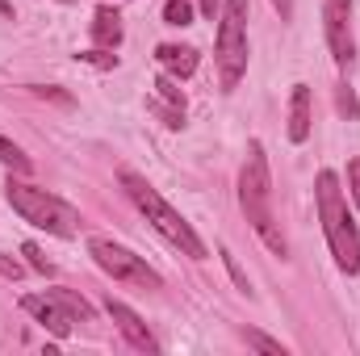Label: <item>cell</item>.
Returning <instances> with one entry per match:
<instances>
[{"label": "cell", "instance_id": "1", "mask_svg": "<svg viewBox=\"0 0 360 356\" xmlns=\"http://www.w3.org/2000/svg\"><path fill=\"white\" fill-rule=\"evenodd\" d=\"M314 201H319V218H323V231H327L335 265L344 268L348 276L360 272V231L352 222V214H348V197L340 189V177L331 168H323L314 177Z\"/></svg>", "mask_w": 360, "mask_h": 356}, {"label": "cell", "instance_id": "2", "mask_svg": "<svg viewBox=\"0 0 360 356\" xmlns=\"http://www.w3.org/2000/svg\"><path fill=\"white\" fill-rule=\"evenodd\" d=\"M239 205L252 222V231L269 243L276 256H285V239L276 231V218H272V177H269V160H264V147L252 139L248 143V160H243V172H239Z\"/></svg>", "mask_w": 360, "mask_h": 356}, {"label": "cell", "instance_id": "3", "mask_svg": "<svg viewBox=\"0 0 360 356\" xmlns=\"http://www.w3.org/2000/svg\"><path fill=\"white\" fill-rule=\"evenodd\" d=\"M122 189L130 193V201L147 214V222H151V227H155L168 243H176L188 260H205V243L197 239V231H193V227H188V222L176 214V210H172V205H168V201L151 189V184H147V177H139V172L122 168Z\"/></svg>", "mask_w": 360, "mask_h": 356}, {"label": "cell", "instance_id": "4", "mask_svg": "<svg viewBox=\"0 0 360 356\" xmlns=\"http://www.w3.org/2000/svg\"><path fill=\"white\" fill-rule=\"evenodd\" d=\"M4 197H8V205H13L30 227H42V231H51V235H59V239H72V235L80 231V210L68 205L63 197L38 189V184L8 180V184H4Z\"/></svg>", "mask_w": 360, "mask_h": 356}, {"label": "cell", "instance_id": "5", "mask_svg": "<svg viewBox=\"0 0 360 356\" xmlns=\"http://www.w3.org/2000/svg\"><path fill=\"white\" fill-rule=\"evenodd\" d=\"M214 63H218V76H222L226 92L243 80V72H248V0H226L222 4Z\"/></svg>", "mask_w": 360, "mask_h": 356}, {"label": "cell", "instance_id": "6", "mask_svg": "<svg viewBox=\"0 0 360 356\" xmlns=\"http://www.w3.org/2000/svg\"><path fill=\"white\" fill-rule=\"evenodd\" d=\"M89 256L96 260L101 272H109V276L122 281V285H139V289H160V285H164L160 272L147 265L143 256H134L130 248H122V243H113V239L92 235L89 239Z\"/></svg>", "mask_w": 360, "mask_h": 356}, {"label": "cell", "instance_id": "7", "mask_svg": "<svg viewBox=\"0 0 360 356\" xmlns=\"http://www.w3.org/2000/svg\"><path fill=\"white\" fill-rule=\"evenodd\" d=\"M323 21H327V46L340 68L356 59V38H352V0H323Z\"/></svg>", "mask_w": 360, "mask_h": 356}, {"label": "cell", "instance_id": "8", "mask_svg": "<svg viewBox=\"0 0 360 356\" xmlns=\"http://www.w3.org/2000/svg\"><path fill=\"white\" fill-rule=\"evenodd\" d=\"M21 310H25V314H34V319H38L46 331H55L59 340H68V336H72V314H68L55 298H46V293H25V298H21Z\"/></svg>", "mask_w": 360, "mask_h": 356}, {"label": "cell", "instance_id": "9", "mask_svg": "<svg viewBox=\"0 0 360 356\" xmlns=\"http://www.w3.org/2000/svg\"><path fill=\"white\" fill-rule=\"evenodd\" d=\"M105 310H109V319L117 323V331H122V336H126V340H130V344H134L139 352H160L155 336L147 331V323H143V319H139V314H134V310H130L126 302L109 298V302H105Z\"/></svg>", "mask_w": 360, "mask_h": 356}, {"label": "cell", "instance_id": "10", "mask_svg": "<svg viewBox=\"0 0 360 356\" xmlns=\"http://www.w3.org/2000/svg\"><path fill=\"white\" fill-rule=\"evenodd\" d=\"M155 59H160V68H164L172 80H188V76L197 72V51H193V46L164 42V46H155Z\"/></svg>", "mask_w": 360, "mask_h": 356}, {"label": "cell", "instance_id": "11", "mask_svg": "<svg viewBox=\"0 0 360 356\" xmlns=\"http://www.w3.org/2000/svg\"><path fill=\"white\" fill-rule=\"evenodd\" d=\"M289 139L293 143L310 139V84H293V96H289Z\"/></svg>", "mask_w": 360, "mask_h": 356}, {"label": "cell", "instance_id": "12", "mask_svg": "<svg viewBox=\"0 0 360 356\" xmlns=\"http://www.w3.org/2000/svg\"><path fill=\"white\" fill-rule=\"evenodd\" d=\"M92 38H96V46H117L122 42V17L113 13V8H96V17H92Z\"/></svg>", "mask_w": 360, "mask_h": 356}, {"label": "cell", "instance_id": "13", "mask_svg": "<svg viewBox=\"0 0 360 356\" xmlns=\"http://www.w3.org/2000/svg\"><path fill=\"white\" fill-rule=\"evenodd\" d=\"M46 298H55V302L72 314V323H92V306L80 298V293H72V289H51Z\"/></svg>", "mask_w": 360, "mask_h": 356}, {"label": "cell", "instance_id": "14", "mask_svg": "<svg viewBox=\"0 0 360 356\" xmlns=\"http://www.w3.org/2000/svg\"><path fill=\"white\" fill-rule=\"evenodd\" d=\"M0 164H8V168H17V172H30V155H25L17 143H8L4 134H0Z\"/></svg>", "mask_w": 360, "mask_h": 356}, {"label": "cell", "instance_id": "15", "mask_svg": "<svg viewBox=\"0 0 360 356\" xmlns=\"http://www.w3.org/2000/svg\"><path fill=\"white\" fill-rule=\"evenodd\" d=\"M164 21H168V25H180V30L193 25V4H188V0H168V4H164Z\"/></svg>", "mask_w": 360, "mask_h": 356}, {"label": "cell", "instance_id": "16", "mask_svg": "<svg viewBox=\"0 0 360 356\" xmlns=\"http://www.w3.org/2000/svg\"><path fill=\"white\" fill-rule=\"evenodd\" d=\"M335 105H340V113H344V117H348V122H356V117H360L356 92L348 89V84H335Z\"/></svg>", "mask_w": 360, "mask_h": 356}, {"label": "cell", "instance_id": "17", "mask_svg": "<svg viewBox=\"0 0 360 356\" xmlns=\"http://www.w3.org/2000/svg\"><path fill=\"white\" fill-rule=\"evenodd\" d=\"M243 340H248L252 348H260V352H269V356H285V344H281V340H269L264 331H243Z\"/></svg>", "mask_w": 360, "mask_h": 356}, {"label": "cell", "instance_id": "18", "mask_svg": "<svg viewBox=\"0 0 360 356\" xmlns=\"http://www.w3.org/2000/svg\"><path fill=\"white\" fill-rule=\"evenodd\" d=\"M155 89H160V96H164V101H168V105H172V109H184V92L176 89V80H172V76H168V72H164V76H160V80H155Z\"/></svg>", "mask_w": 360, "mask_h": 356}, {"label": "cell", "instance_id": "19", "mask_svg": "<svg viewBox=\"0 0 360 356\" xmlns=\"http://www.w3.org/2000/svg\"><path fill=\"white\" fill-rule=\"evenodd\" d=\"M21 256L30 260V268H34V272H46V276L55 272V265H51V260L42 256V248H38V243H25V248H21Z\"/></svg>", "mask_w": 360, "mask_h": 356}, {"label": "cell", "instance_id": "20", "mask_svg": "<svg viewBox=\"0 0 360 356\" xmlns=\"http://www.w3.org/2000/svg\"><path fill=\"white\" fill-rule=\"evenodd\" d=\"M222 265H226V272H231V276H235V285H239V289H243V293H248V289H252V285H248V272H243V268H239V260H235V256H231V252H226V248H222Z\"/></svg>", "mask_w": 360, "mask_h": 356}, {"label": "cell", "instance_id": "21", "mask_svg": "<svg viewBox=\"0 0 360 356\" xmlns=\"http://www.w3.org/2000/svg\"><path fill=\"white\" fill-rule=\"evenodd\" d=\"M76 59H84V63H92V68H117V55H105V51H84V55H76Z\"/></svg>", "mask_w": 360, "mask_h": 356}, {"label": "cell", "instance_id": "22", "mask_svg": "<svg viewBox=\"0 0 360 356\" xmlns=\"http://www.w3.org/2000/svg\"><path fill=\"white\" fill-rule=\"evenodd\" d=\"M348 193H352V201L360 205V155L348 160Z\"/></svg>", "mask_w": 360, "mask_h": 356}, {"label": "cell", "instance_id": "23", "mask_svg": "<svg viewBox=\"0 0 360 356\" xmlns=\"http://www.w3.org/2000/svg\"><path fill=\"white\" fill-rule=\"evenodd\" d=\"M21 272H25V268H21V260H13V256H4V252H0V276H8V281H17Z\"/></svg>", "mask_w": 360, "mask_h": 356}, {"label": "cell", "instance_id": "24", "mask_svg": "<svg viewBox=\"0 0 360 356\" xmlns=\"http://www.w3.org/2000/svg\"><path fill=\"white\" fill-rule=\"evenodd\" d=\"M276 4V13H281V21H293V0H272Z\"/></svg>", "mask_w": 360, "mask_h": 356}, {"label": "cell", "instance_id": "25", "mask_svg": "<svg viewBox=\"0 0 360 356\" xmlns=\"http://www.w3.org/2000/svg\"><path fill=\"white\" fill-rule=\"evenodd\" d=\"M201 13H205V17L214 21V13H218V0H201Z\"/></svg>", "mask_w": 360, "mask_h": 356}, {"label": "cell", "instance_id": "26", "mask_svg": "<svg viewBox=\"0 0 360 356\" xmlns=\"http://www.w3.org/2000/svg\"><path fill=\"white\" fill-rule=\"evenodd\" d=\"M63 4H72V0H63Z\"/></svg>", "mask_w": 360, "mask_h": 356}]
</instances>
